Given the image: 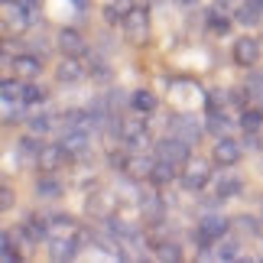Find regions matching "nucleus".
Wrapping results in <instances>:
<instances>
[{
    "label": "nucleus",
    "instance_id": "18",
    "mask_svg": "<svg viewBox=\"0 0 263 263\" xmlns=\"http://www.w3.org/2000/svg\"><path fill=\"white\" fill-rule=\"evenodd\" d=\"M134 7H137L134 0H110V4L104 7V20H107V23H124Z\"/></svg>",
    "mask_w": 263,
    "mask_h": 263
},
{
    "label": "nucleus",
    "instance_id": "17",
    "mask_svg": "<svg viewBox=\"0 0 263 263\" xmlns=\"http://www.w3.org/2000/svg\"><path fill=\"white\" fill-rule=\"evenodd\" d=\"M39 153H43V143H36V134L20 140V146H16L20 163H39Z\"/></svg>",
    "mask_w": 263,
    "mask_h": 263
},
{
    "label": "nucleus",
    "instance_id": "2",
    "mask_svg": "<svg viewBox=\"0 0 263 263\" xmlns=\"http://www.w3.org/2000/svg\"><path fill=\"white\" fill-rule=\"evenodd\" d=\"M189 146L192 143H185L182 137L169 134L166 140L156 143V159H166V163H173V166H185L189 163Z\"/></svg>",
    "mask_w": 263,
    "mask_h": 263
},
{
    "label": "nucleus",
    "instance_id": "38",
    "mask_svg": "<svg viewBox=\"0 0 263 263\" xmlns=\"http://www.w3.org/2000/svg\"><path fill=\"white\" fill-rule=\"evenodd\" d=\"M75 4H78V7H85V4H88V0H75Z\"/></svg>",
    "mask_w": 263,
    "mask_h": 263
},
{
    "label": "nucleus",
    "instance_id": "21",
    "mask_svg": "<svg viewBox=\"0 0 263 263\" xmlns=\"http://www.w3.org/2000/svg\"><path fill=\"white\" fill-rule=\"evenodd\" d=\"M36 195L39 198H59V195H62V182L52 179V176H43L36 182Z\"/></svg>",
    "mask_w": 263,
    "mask_h": 263
},
{
    "label": "nucleus",
    "instance_id": "24",
    "mask_svg": "<svg viewBox=\"0 0 263 263\" xmlns=\"http://www.w3.org/2000/svg\"><path fill=\"white\" fill-rule=\"evenodd\" d=\"M208 130L215 137H228V130H231V120L221 114V110H208Z\"/></svg>",
    "mask_w": 263,
    "mask_h": 263
},
{
    "label": "nucleus",
    "instance_id": "29",
    "mask_svg": "<svg viewBox=\"0 0 263 263\" xmlns=\"http://www.w3.org/2000/svg\"><path fill=\"white\" fill-rule=\"evenodd\" d=\"M46 101V88H39L36 82H26L23 85V104H39Z\"/></svg>",
    "mask_w": 263,
    "mask_h": 263
},
{
    "label": "nucleus",
    "instance_id": "11",
    "mask_svg": "<svg viewBox=\"0 0 263 263\" xmlns=\"http://www.w3.org/2000/svg\"><path fill=\"white\" fill-rule=\"evenodd\" d=\"M169 134H176V137H182L185 143H198V137H201V127L195 124L192 117H169Z\"/></svg>",
    "mask_w": 263,
    "mask_h": 263
},
{
    "label": "nucleus",
    "instance_id": "8",
    "mask_svg": "<svg viewBox=\"0 0 263 263\" xmlns=\"http://www.w3.org/2000/svg\"><path fill=\"white\" fill-rule=\"evenodd\" d=\"M211 159H215L218 166H234L237 159H240V143H237V140H231V137H218L215 149H211Z\"/></svg>",
    "mask_w": 263,
    "mask_h": 263
},
{
    "label": "nucleus",
    "instance_id": "22",
    "mask_svg": "<svg viewBox=\"0 0 263 263\" xmlns=\"http://www.w3.org/2000/svg\"><path fill=\"white\" fill-rule=\"evenodd\" d=\"M260 16H263V0H244V7L237 10L240 23H257Z\"/></svg>",
    "mask_w": 263,
    "mask_h": 263
},
{
    "label": "nucleus",
    "instance_id": "35",
    "mask_svg": "<svg viewBox=\"0 0 263 263\" xmlns=\"http://www.w3.org/2000/svg\"><path fill=\"white\" fill-rule=\"evenodd\" d=\"M156 257H159V260H179V257H182V250H179L176 244H163V247L156 250Z\"/></svg>",
    "mask_w": 263,
    "mask_h": 263
},
{
    "label": "nucleus",
    "instance_id": "13",
    "mask_svg": "<svg viewBox=\"0 0 263 263\" xmlns=\"http://www.w3.org/2000/svg\"><path fill=\"white\" fill-rule=\"evenodd\" d=\"M153 166H156V159H149V156H127V163H124V173L130 176V179H149L153 176Z\"/></svg>",
    "mask_w": 263,
    "mask_h": 263
},
{
    "label": "nucleus",
    "instance_id": "23",
    "mask_svg": "<svg viewBox=\"0 0 263 263\" xmlns=\"http://www.w3.org/2000/svg\"><path fill=\"white\" fill-rule=\"evenodd\" d=\"M140 208H143V215H146V221H159L163 218V201H159L153 192L149 195H143L140 198Z\"/></svg>",
    "mask_w": 263,
    "mask_h": 263
},
{
    "label": "nucleus",
    "instance_id": "28",
    "mask_svg": "<svg viewBox=\"0 0 263 263\" xmlns=\"http://www.w3.org/2000/svg\"><path fill=\"white\" fill-rule=\"evenodd\" d=\"M208 26L215 29V33H228V29H231V20L221 13L218 7H211V10H208Z\"/></svg>",
    "mask_w": 263,
    "mask_h": 263
},
{
    "label": "nucleus",
    "instance_id": "5",
    "mask_svg": "<svg viewBox=\"0 0 263 263\" xmlns=\"http://www.w3.org/2000/svg\"><path fill=\"white\" fill-rule=\"evenodd\" d=\"M120 137H124V143L143 149L149 143V127H146V117H124L120 120Z\"/></svg>",
    "mask_w": 263,
    "mask_h": 263
},
{
    "label": "nucleus",
    "instance_id": "25",
    "mask_svg": "<svg viewBox=\"0 0 263 263\" xmlns=\"http://www.w3.org/2000/svg\"><path fill=\"white\" fill-rule=\"evenodd\" d=\"M244 95H247V101H263V72H250Z\"/></svg>",
    "mask_w": 263,
    "mask_h": 263
},
{
    "label": "nucleus",
    "instance_id": "36",
    "mask_svg": "<svg viewBox=\"0 0 263 263\" xmlns=\"http://www.w3.org/2000/svg\"><path fill=\"white\" fill-rule=\"evenodd\" d=\"M10 205H13V192L4 185V189H0V208H10Z\"/></svg>",
    "mask_w": 263,
    "mask_h": 263
},
{
    "label": "nucleus",
    "instance_id": "30",
    "mask_svg": "<svg viewBox=\"0 0 263 263\" xmlns=\"http://www.w3.org/2000/svg\"><path fill=\"white\" fill-rule=\"evenodd\" d=\"M0 247H4V250H0V260H4V263H13V260H20V250L13 247V237H10V234H4V237H0Z\"/></svg>",
    "mask_w": 263,
    "mask_h": 263
},
{
    "label": "nucleus",
    "instance_id": "14",
    "mask_svg": "<svg viewBox=\"0 0 263 263\" xmlns=\"http://www.w3.org/2000/svg\"><path fill=\"white\" fill-rule=\"evenodd\" d=\"M59 49H62V55H85V39L78 29H62L59 33Z\"/></svg>",
    "mask_w": 263,
    "mask_h": 263
},
{
    "label": "nucleus",
    "instance_id": "37",
    "mask_svg": "<svg viewBox=\"0 0 263 263\" xmlns=\"http://www.w3.org/2000/svg\"><path fill=\"white\" fill-rule=\"evenodd\" d=\"M20 4H23V7H33V4H36V0H20Z\"/></svg>",
    "mask_w": 263,
    "mask_h": 263
},
{
    "label": "nucleus",
    "instance_id": "6",
    "mask_svg": "<svg viewBox=\"0 0 263 263\" xmlns=\"http://www.w3.org/2000/svg\"><path fill=\"white\" fill-rule=\"evenodd\" d=\"M68 159H72V153L65 149V143L59 140V143H46L43 153H39V169H46V173H55V169H65Z\"/></svg>",
    "mask_w": 263,
    "mask_h": 263
},
{
    "label": "nucleus",
    "instance_id": "32",
    "mask_svg": "<svg viewBox=\"0 0 263 263\" xmlns=\"http://www.w3.org/2000/svg\"><path fill=\"white\" fill-rule=\"evenodd\" d=\"M215 257H218V260H234V257H237V240H224V237H221Z\"/></svg>",
    "mask_w": 263,
    "mask_h": 263
},
{
    "label": "nucleus",
    "instance_id": "1",
    "mask_svg": "<svg viewBox=\"0 0 263 263\" xmlns=\"http://www.w3.org/2000/svg\"><path fill=\"white\" fill-rule=\"evenodd\" d=\"M231 221L221 218V215H208L198 221V231H195V244H201V250H208V244H218L221 237L228 234Z\"/></svg>",
    "mask_w": 263,
    "mask_h": 263
},
{
    "label": "nucleus",
    "instance_id": "15",
    "mask_svg": "<svg viewBox=\"0 0 263 263\" xmlns=\"http://www.w3.org/2000/svg\"><path fill=\"white\" fill-rule=\"evenodd\" d=\"M75 247H78V237H72V234H65V237H55L52 244H49V257L52 260H72L75 257Z\"/></svg>",
    "mask_w": 263,
    "mask_h": 263
},
{
    "label": "nucleus",
    "instance_id": "9",
    "mask_svg": "<svg viewBox=\"0 0 263 263\" xmlns=\"http://www.w3.org/2000/svg\"><path fill=\"white\" fill-rule=\"evenodd\" d=\"M62 143H65V149L72 156H82V153H88V146H91V130H85V127H68L65 134H62Z\"/></svg>",
    "mask_w": 263,
    "mask_h": 263
},
{
    "label": "nucleus",
    "instance_id": "7",
    "mask_svg": "<svg viewBox=\"0 0 263 263\" xmlns=\"http://www.w3.org/2000/svg\"><path fill=\"white\" fill-rule=\"evenodd\" d=\"M257 59H260V43L254 36H240L234 43V62L240 68H250V65H257Z\"/></svg>",
    "mask_w": 263,
    "mask_h": 263
},
{
    "label": "nucleus",
    "instance_id": "20",
    "mask_svg": "<svg viewBox=\"0 0 263 263\" xmlns=\"http://www.w3.org/2000/svg\"><path fill=\"white\" fill-rule=\"evenodd\" d=\"M130 104H134L137 114H149V110L156 107V95L153 91H134V95H130Z\"/></svg>",
    "mask_w": 263,
    "mask_h": 263
},
{
    "label": "nucleus",
    "instance_id": "16",
    "mask_svg": "<svg viewBox=\"0 0 263 263\" xmlns=\"http://www.w3.org/2000/svg\"><path fill=\"white\" fill-rule=\"evenodd\" d=\"M20 237L29 240V244H43V237H49V224H46L43 218H29V221H23Z\"/></svg>",
    "mask_w": 263,
    "mask_h": 263
},
{
    "label": "nucleus",
    "instance_id": "26",
    "mask_svg": "<svg viewBox=\"0 0 263 263\" xmlns=\"http://www.w3.org/2000/svg\"><path fill=\"white\" fill-rule=\"evenodd\" d=\"M240 179H234V176H224L218 182V198H234V195H240Z\"/></svg>",
    "mask_w": 263,
    "mask_h": 263
},
{
    "label": "nucleus",
    "instance_id": "10",
    "mask_svg": "<svg viewBox=\"0 0 263 263\" xmlns=\"http://www.w3.org/2000/svg\"><path fill=\"white\" fill-rule=\"evenodd\" d=\"M13 72H16V78H23V82H33V78L43 72V59L33 55V52H23V55L13 59Z\"/></svg>",
    "mask_w": 263,
    "mask_h": 263
},
{
    "label": "nucleus",
    "instance_id": "33",
    "mask_svg": "<svg viewBox=\"0 0 263 263\" xmlns=\"http://www.w3.org/2000/svg\"><path fill=\"white\" fill-rule=\"evenodd\" d=\"M0 91H4V98L23 101V85H20V82H13V78H4V85H0Z\"/></svg>",
    "mask_w": 263,
    "mask_h": 263
},
{
    "label": "nucleus",
    "instance_id": "12",
    "mask_svg": "<svg viewBox=\"0 0 263 263\" xmlns=\"http://www.w3.org/2000/svg\"><path fill=\"white\" fill-rule=\"evenodd\" d=\"M82 75H85V68H82V62H78V55H65L62 62L55 65V78L62 85H75Z\"/></svg>",
    "mask_w": 263,
    "mask_h": 263
},
{
    "label": "nucleus",
    "instance_id": "27",
    "mask_svg": "<svg viewBox=\"0 0 263 263\" xmlns=\"http://www.w3.org/2000/svg\"><path fill=\"white\" fill-rule=\"evenodd\" d=\"M49 130H52V117L49 114H33L29 117V134L43 137V134H49Z\"/></svg>",
    "mask_w": 263,
    "mask_h": 263
},
{
    "label": "nucleus",
    "instance_id": "4",
    "mask_svg": "<svg viewBox=\"0 0 263 263\" xmlns=\"http://www.w3.org/2000/svg\"><path fill=\"white\" fill-rule=\"evenodd\" d=\"M208 179H211V169H208L205 159H192L189 156V163L182 166V185L189 192H201L208 185Z\"/></svg>",
    "mask_w": 263,
    "mask_h": 263
},
{
    "label": "nucleus",
    "instance_id": "3",
    "mask_svg": "<svg viewBox=\"0 0 263 263\" xmlns=\"http://www.w3.org/2000/svg\"><path fill=\"white\" fill-rule=\"evenodd\" d=\"M124 36H127V43H146V36H149V13L143 7H134L130 10V16L124 20Z\"/></svg>",
    "mask_w": 263,
    "mask_h": 263
},
{
    "label": "nucleus",
    "instance_id": "34",
    "mask_svg": "<svg viewBox=\"0 0 263 263\" xmlns=\"http://www.w3.org/2000/svg\"><path fill=\"white\" fill-rule=\"evenodd\" d=\"M240 124H244V130H260V124H263V114L254 107V110H244L240 114Z\"/></svg>",
    "mask_w": 263,
    "mask_h": 263
},
{
    "label": "nucleus",
    "instance_id": "19",
    "mask_svg": "<svg viewBox=\"0 0 263 263\" xmlns=\"http://www.w3.org/2000/svg\"><path fill=\"white\" fill-rule=\"evenodd\" d=\"M176 169H179V166L166 163V159H156V166H153V176H149V182H156V185H169V182H173V176H176Z\"/></svg>",
    "mask_w": 263,
    "mask_h": 263
},
{
    "label": "nucleus",
    "instance_id": "31",
    "mask_svg": "<svg viewBox=\"0 0 263 263\" xmlns=\"http://www.w3.org/2000/svg\"><path fill=\"white\" fill-rule=\"evenodd\" d=\"M20 114H23V101L13 104V98H4V124H13Z\"/></svg>",
    "mask_w": 263,
    "mask_h": 263
}]
</instances>
